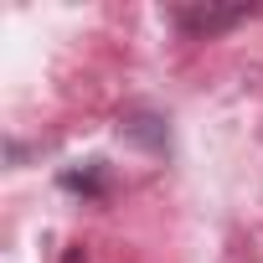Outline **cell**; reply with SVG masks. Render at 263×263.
I'll return each instance as SVG.
<instances>
[{"mask_svg":"<svg viewBox=\"0 0 263 263\" xmlns=\"http://www.w3.org/2000/svg\"><path fill=\"white\" fill-rule=\"evenodd\" d=\"M171 21L186 36H217V31L248 21V6H171Z\"/></svg>","mask_w":263,"mask_h":263,"instance_id":"obj_1","label":"cell"}]
</instances>
